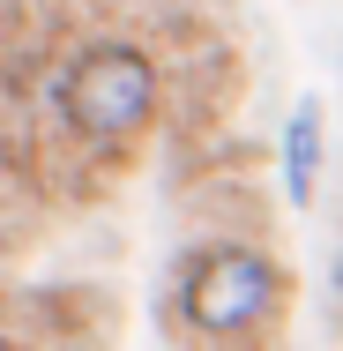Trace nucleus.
Returning a JSON list of instances; mask_svg holds the SVG:
<instances>
[{
    "mask_svg": "<svg viewBox=\"0 0 343 351\" xmlns=\"http://www.w3.org/2000/svg\"><path fill=\"white\" fill-rule=\"evenodd\" d=\"M0 351H45L38 337H0Z\"/></svg>",
    "mask_w": 343,
    "mask_h": 351,
    "instance_id": "423d86ee",
    "label": "nucleus"
},
{
    "mask_svg": "<svg viewBox=\"0 0 343 351\" xmlns=\"http://www.w3.org/2000/svg\"><path fill=\"white\" fill-rule=\"evenodd\" d=\"M329 314H336V329H343V247H336V262H329Z\"/></svg>",
    "mask_w": 343,
    "mask_h": 351,
    "instance_id": "39448f33",
    "label": "nucleus"
},
{
    "mask_svg": "<svg viewBox=\"0 0 343 351\" xmlns=\"http://www.w3.org/2000/svg\"><path fill=\"white\" fill-rule=\"evenodd\" d=\"M38 105L105 180H120L142 142L164 135V60L135 30H90L53 60Z\"/></svg>",
    "mask_w": 343,
    "mask_h": 351,
    "instance_id": "f257e3e1",
    "label": "nucleus"
},
{
    "mask_svg": "<svg viewBox=\"0 0 343 351\" xmlns=\"http://www.w3.org/2000/svg\"><path fill=\"white\" fill-rule=\"evenodd\" d=\"M291 314V269L254 232H209L179 254L164 322L187 337V351H254L276 344Z\"/></svg>",
    "mask_w": 343,
    "mask_h": 351,
    "instance_id": "f03ea898",
    "label": "nucleus"
},
{
    "mask_svg": "<svg viewBox=\"0 0 343 351\" xmlns=\"http://www.w3.org/2000/svg\"><path fill=\"white\" fill-rule=\"evenodd\" d=\"M30 337L45 351H112L120 344V299L105 284H45L30 299Z\"/></svg>",
    "mask_w": 343,
    "mask_h": 351,
    "instance_id": "7ed1b4c3",
    "label": "nucleus"
},
{
    "mask_svg": "<svg viewBox=\"0 0 343 351\" xmlns=\"http://www.w3.org/2000/svg\"><path fill=\"white\" fill-rule=\"evenodd\" d=\"M321 157H329L321 97H298L291 120H283V202H291V210H314V202H321Z\"/></svg>",
    "mask_w": 343,
    "mask_h": 351,
    "instance_id": "20e7f679",
    "label": "nucleus"
}]
</instances>
